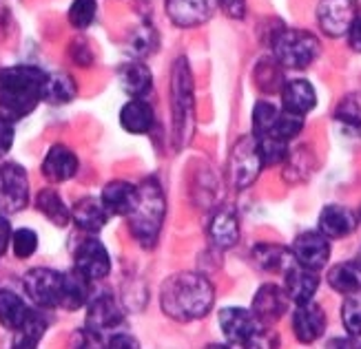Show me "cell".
Here are the masks:
<instances>
[{
    "mask_svg": "<svg viewBox=\"0 0 361 349\" xmlns=\"http://www.w3.org/2000/svg\"><path fill=\"white\" fill-rule=\"evenodd\" d=\"M215 290L211 281L197 272H178L169 277L160 292V305L169 319L186 323L207 316L213 307Z\"/></svg>",
    "mask_w": 361,
    "mask_h": 349,
    "instance_id": "obj_1",
    "label": "cell"
},
{
    "mask_svg": "<svg viewBox=\"0 0 361 349\" xmlns=\"http://www.w3.org/2000/svg\"><path fill=\"white\" fill-rule=\"evenodd\" d=\"M49 73L38 67L18 65L0 71V115L16 122L29 113L44 100V87Z\"/></svg>",
    "mask_w": 361,
    "mask_h": 349,
    "instance_id": "obj_2",
    "label": "cell"
},
{
    "mask_svg": "<svg viewBox=\"0 0 361 349\" xmlns=\"http://www.w3.org/2000/svg\"><path fill=\"white\" fill-rule=\"evenodd\" d=\"M164 215H166L164 190L158 184V179L149 177L137 186L135 203L131 212L127 215L133 239L142 248L151 250L158 243V236L164 224Z\"/></svg>",
    "mask_w": 361,
    "mask_h": 349,
    "instance_id": "obj_3",
    "label": "cell"
},
{
    "mask_svg": "<svg viewBox=\"0 0 361 349\" xmlns=\"http://www.w3.org/2000/svg\"><path fill=\"white\" fill-rule=\"evenodd\" d=\"M171 108H173V129L178 146H186L195 124V93L193 75L186 58H178L171 75Z\"/></svg>",
    "mask_w": 361,
    "mask_h": 349,
    "instance_id": "obj_4",
    "label": "cell"
},
{
    "mask_svg": "<svg viewBox=\"0 0 361 349\" xmlns=\"http://www.w3.org/2000/svg\"><path fill=\"white\" fill-rule=\"evenodd\" d=\"M322 53L319 40L304 29H281L273 36L275 62L286 69H306Z\"/></svg>",
    "mask_w": 361,
    "mask_h": 349,
    "instance_id": "obj_5",
    "label": "cell"
},
{
    "mask_svg": "<svg viewBox=\"0 0 361 349\" xmlns=\"http://www.w3.org/2000/svg\"><path fill=\"white\" fill-rule=\"evenodd\" d=\"M262 168H264V162L257 148V139L253 135L240 137L235 141V146L231 151V160H228L231 184L238 190H244L257 179Z\"/></svg>",
    "mask_w": 361,
    "mask_h": 349,
    "instance_id": "obj_6",
    "label": "cell"
},
{
    "mask_svg": "<svg viewBox=\"0 0 361 349\" xmlns=\"http://www.w3.org/2000/svg\"><path fill=\"white\" fill-rule=\"evenodd\" d=\"M65 274L49 267H34L23 279L27 296L40 307H60Z\"/></svg>",
    "mask_w": 361,
    "mask_h": 349,
    "instance_id": "obj_7",
    "label": "cell"
},
{
    "mask_svg": "<svg viewBox=\"0 0 361 349\" xmlns=\"http://www.w3.org/2000/svg\"><path fill=\"white\" fill-rule=\"evenodd\" d=\"M219 327L224 336L233 345L253 347L255 338L266 329V323H262L253 312L242 307H224L219 312Z\"/></svg>",
    "mask_w": 361,
    "mask_h": 349,
    "instance_id": "obj_8",
    "label": "cell"
},
{
    "mask_svg": "<svg viewBox=\"0 0 361 349\" xmlns=\"http://www.w3.org/2000/svg\"><path fill=\"white\" fill-rule=\"evenodd\" d=\"M29 203V182L20 164L5 162L0 166V205L7 212H18Z\"/></svg>",
    "mask_w": 361,
    "mask_h": 349,
    "instance_id": "obj_9",
    "label": "cell"
},
{
    "mask_svg": "<svg viewBox=\"0 0 361 349\" xmlns=\"http://www.w3.org/2000/svg\"><path fill=\"white\" fill-rule=\"evenodd\" d=\"M293 255L300 265L317 272V269L326 267L328 259H331V239L319 230L302 232L293 243Z\"/></svg>",
    "mask_w": 361,
    "mask_h": 349,
    "instance_id": "obj_10",
    "label": "cell"
},
{
    "mask_svg": "<svg viewBox=\"0 0 361 349\" xmlns=\"http://www.w3.org/2000/svg\"><path fill=\"white\" fill-rule=\"evenodd\" d=\"M73 265L89 281H100L111 272V257H109L104 243L98 239H85L75 248Z\"/></svg>",
    "mask_w": 361,
    "mask_h": 349,
    "instance_id": "obj_11",
    "label": "cell"
},
{
    "mask_svg": "<svg viewBox=\"0 0 361 349\" xmlns=\"http://www.w3.org/2000/svg\"><path fill=\"white\" fill-rule=\"evenodd\" d=\"M319 27L331 38H341L348 34L353 20L357 18L355 0H324L317 11Z\"/></svg>",
    "mask_w": 361,
    "mask_h": 349,
    "instance_id": "obj_12",
    "label": "cell"
},
{
    "mask_svg": "<svg viewBox=\"0 0 361 349\" xmlns=\"http://www.w3.org/2000/svg\"><path fill=\"white\" fill-rule=\"evenodd\" d=\"M124 321V312L111 294H100L87 307V327L104 336L106 331L116 329ZM106 338V336H104Z\"/></svg>",
    "mask_w": 361,
    "mask_h": 349,
    "instance_id": "obj_13",
    "label": "cell"
},
{
    "mask_svg": "<svg viewBox=\"0 0 361 349\" xmlns=\"http://www.w3.org/2000/svg\"><path fill=\"white\" fill-rule=\"evenodd\" d=\"M290 303V296L286 292V288H279V285L266 283L257 290L255 298H253V314L262 323H275L281 316L286 314Z\"/></svg>",
    "mask_w": 361,
    "mask_h": 349,
    "instance_id": "obj_14",
    "label": "cell"
},
{
    "mask_svg": "<svg viewBox=\"0 0 361 349\" xmlns=\"http://www.w3.org/2000/svg\"><path fill=\"white\" fill-rule=\"evenodd\" d=\"M293 331L302 343H315L324 336L326 331V312L322 305L306 300V303H297V310L293 314Z\"/></svg>",
    "mask_w": 361,
    "mask_h": 349,
    "instance_id": "obj_15",
    "label": "cell"
},
{
    "mask_svg": "<svg viewBox=\"0 0 361 349\" xmlns=\"http://www.w3.org/2000/svg\"><path fill=\"white\" fill-rule=\"evenodd\" d=\"M213 13V0H166V15L171 23L191 29L204 25Z\"/></svg>",
    "mask_w": 361,
    "mask_h": 349,
    "instance_id": "obj_16",
    "label": "cell"
},
{
    "mask_svg": "<svg viewBox=\"0 0 361 349\" xmlns=\"http://www.w3.org/2000/svg\"><path fill=\"white\" fill-rule=\"evenodd\" d=\"M78 172V157L65 144H56L47 151L42 162V174L49 182H67Z\"/></svg>",
    "mask_w": 361,
    "mask_h": 349,
    "instance_id": "obj_17",
    "label": "cell"
},
{
    "mask_svg": "<svg viewBox=\"0 0 361 349\" xmlns=\"http://www.w3.org/2000/svg\"><path fill=\"white\" fill-rule=\"evenodd\" d=\"M357 228V217L346 205H326L319 217V232H324L328 239H343L353 234Z\"/></svg>",
    "mask_w": 361,
    "mask_h": 349,
    "instance_id": "obj_18",
    "label": "cell"
},
{
    "mask_svg": "<svg viewBox=\"0 0 361 349\" xmlns=\"http://www.w3.org/2000/svg\"><path fill=\"white\" fill-rule=\"evenodd\" d=\"M209 236L219 250H228L240 241V219L233 208H219L213 215L209 224Z\"/></svg>",
    "mask_w": 361,
    "mask_h": 349,
    "instance_id": "obj_19",
    "label": "cell"
},
{
    "mask_svg": "<svg viewBox=\"0 0 361 349\" xmlns=\"http://www.w3.org/2000/svg\"><path fill=\"white\" fill-rule=\"evenodd\" d=\"M284 279H286V292L293 303H306V300H312V296H315V292L319 288V277L315 269L304 267L300 263H295L284 274Z\"/></svg>",
    "mask_w": 361,
    "mask_h": 349,
    "instance_id": "obj_20",
    "label": "cell"
},
{
    "mask_svg": "<svg viewBox=\"0 0 361 349\" xmlns=\"http://www.w3.org/2000/svg\"><path fill=\"white\" fill-rule=\"evenodd\" d=\"M135 195H137V186L129 184V182H122V179H116V182H109L104 188H102V195H100V201L106 208L109 215H124L127 217L133 208L135 203Z\"/></svg>",
    "mask_w": 361,
    "mask_h": 349,
    "instance_id": "obj_21",
    "label": "cell"
},
{
    "mask_svg": "<svg viewBox=\"0 0 361 349\" xmlns=\"http://www.w3.org/2000/svg\"><path fill=\"white\" fill-rule=\"evenodd\" d=\"M153 108L145 102V98H131L120 110V124L127 133L133 135H145L153 129Z\"/></svg>",
    "mask_w": 361,
    "mask_h": 349,
    "instance_id": "obj_22",
    "label": "cell"
},
{
    "mask_svg": "<svg viewBox=\"0 0 361 349\" xmlns=\"http://www.w3.org/2000/svg\"><path fill=\"white\" fill-rule=\"evenodd\" d=\"M106 208L102 205V201L93 199V197H82L80 201L73 203L71 208V221L73 224L85 230V232H100L106 226Z\"/></svg>",
    "mask_w": 361,
    "mask_h": 349,
    "instance_id": "obj_23",
    "label": "cell"
},
{
    "mask_svg": "<svg viewBox=\"0 0 361 349\" xmlns=\"http://www.w3.org/2000/svg\"><path fill=\"white\" fill-rule=\"evenodd\" d=\"M281 104H284V110H290V113H297V115H306L317 106V93L310 82L293 80V82H286L284 89H281Z\"/></svg>",
    "mask_w": 361,
    "mask_h": 349,
    "instance_id": "obj_24",
    "label": "cell"
},
{
    "mask_svg": "<svg viewBox=\"0 0 361 349\" xmlns=\"http://www.w3.org/2000/svg\"><path fill=\"white\" fill-rule=\"evenodd\" d=\"M253 257L262 269H266V272H277V274H286L288 269L297 263L293 250H288L284 246H275V243L255 246Z\"/></svg>",
    "mask_w": 361,
    "mask_h": 349,
    "instance_id": "obj_25",
    "label": "cell"
},
{
    "mask_svg": "<svg viewBox=\"0 0 361 349\" xmlns=\"http://www.w3.org/2000/svg\"><path fill=\"white\" fill-rule=\"evenodd\" d=\"M47 327H49V321H47V316L40 310H31L29 307L25 321L18 325V329H13L16 331V338H13L11 345L18 347V349H34L42 341Z\"/></svg>",
    "mask_w": 361,
    "mask_h": 349,
    "instance_id": "obj_26",
    "label": "cell"
},
{
    "mask_svg": "<svg viewBox=\"0 0 361 349\" xmlns=\"http://www.w3.org/2000/svg\"><path fill=\"white\" fill-rule=\"evenodd\" d=\"M120 84L124 93L131 95V98H145L153 89V75L145 62L133 60L120 71Z\"/></svg>",
    "mask_w": 361,
    "mask_h": 349,
    "instance_id": "obj_27",
    "label": "cell"
},
{
    "mask_svg": "<svg viewBox=\"0 0 361 349\" xmlns=\"http://www.w3.org/2000/svg\"><path fill=\"white\" fill-rule=\"evenodd\" d=\"M36 208L51 221L54 226L58 228H65L69 221H71V210L69 205L62 201V197L51 188H44L38 193L36 197Z\"/></svg>",
    "mask_w": 361,
    "mask_h": 349,
    "instance_id": "obj_28",
    "label": "cell"
},
{
    "mask_svg": "<svg viewBox=\"0 0 361 349\" xmlns=\"http://www.w3.org/2000/svg\"><path fill=\"white\" fill-rule=\"evenodd\" d=\"M328 283L335 292L341 294H357L361 290V263L348 261V263H339L335 265L331 272H328Z\"/></svg>",
    "mask_w": 361,
    "mask_h": 349,
    "instance_id": "obj_29",
    "label": "cell"
},
{
    "mask_svg": "<svg viewBox=\"0 0 361 349\" xmlns=\"http://www.w3.org/2000/svg\"><path fill=\"white\" fill-rule=\"evenodd\" d=\"M89 303V279L82 277L78 269L71 274H65V283H62V303L60 307L65 310H80Z\"/></svg>",
    "mask_w": 361,
    "mask_h": 349,
    "instance_id": "obj_30",
    "label": "cell"
},
{
    "mask_svg": "<svg viewBox=\"0 0 361 349\" xmlns=\"http://www.w3.org/2000/svg\"><path fill=\"white\" fill-rule=\"evenodd\" d=\"M78 93L75 80L67 73H49L47 77V87H44V100L47 104L51 106H62L69 104Z\"/></svg>",
    "mask_w": 361,
    "mask_h": 349,
    "instance_id": "obj_31",
    "label": "cell"
},
{
    "mask_svg": "<svg viewBox=\"0 0 361 349\" xmlns=\"http://www.w3.org/2000/svg\"><path fill=\"white\" fill-rule=\"evenodd\" d=\"M29 307L25 305V300L11 292V290H0V325L7 329H18V325L25 321Z\"/></svg>",
    "mask_w": 361,
    "mask_h": 349,
    "instance_id": "obj_32",
    "label": "cell"
},
{
    "mask_svg": "<svg viewBox=\"0 0 361 349\" xmlns=\"http://www.w3.org/2000/svg\"><path fill=\"white\" fill-rule=\"evenodd\" d=\"M255 139H257V148H259L264 166L281 164L288 157V141L286 139L275 137V135H262V137H255Z\"/></svg>",
    "mask_w": 361,
    "mask_h": 349,
    "instance_id": "obj_33",
    "label": "cell"
},
{
    "mask_svg": "<svg viewBox=\"0 0 361 349\" xmlns=\"http://www.w3.org/2000/svg\"><path fill=\"white\" fill-rule=\"evenodd\" d=\"M158 44H160L158 31L149 25L137 27L129 38V49L135 58H145V56L153 53L155 49H158Z\"/></svg>",
    "mask_w": 361,
    "mask_h": 349,
    "instance_id": "obj_34",
    "label": "cell"
},
{
    "mask_svg": "<svg viewBox=\"0 0 361 349\" xmlns=\"http://www.w3.org/2000/svg\"><path fill=\"white\" fill-rule=\"evenodd\" d=\"M96 13H98V5L96 0H73L67 18L71 23V27L75 29H87L91 27V23L96 20Z\"/></svg>",
    "mask_w": 361,
    "mask_h": 349,
    "instance_id": "obj_35",
    "label": "cell"
},
{
    "mask_svg": "<svg viewBox=\"0 0 361 349\" xmlns=\"http://www.w3.org/2000/svg\"><path fill=\"white\" fill-rule=\"evenodd\" d=\"M279 115V110L269 104V102H257L253 108V135L262 137V135H271L275 120Z\"/></svg>",
    "mask_w": 361,
    "mask_h": 349,
    "instance_id": "obj_36",
    "label": "cell"
},
{
    "mask_svg": "<svg viewBox=\"0 0 361 349\" xmlns=\"http://www.w3.org/2000/svg\"><path fill=\"white\" fill-rule=\"evenodd\" d=\"M304 129V115H297V113H290V110H279V115L275 120V126H273V133L275 137H281V139H293L302 133Z\"/></svg>",
    "mask_w": 361,
    "mask_h": 349,
    "instance_id": "obj_37",
    "label": "cell"
},
{
    "mask_svg": "<svg viewBox=\"0 0 361 349\" xmlns=\"http://www.w3.org/2000/svg\"><path fill=\"white\" fill-rule=\"evenodd\" d=\"M337 120L350 131H357L361 135V98L359 95H350L337 108Z\"/></svg>",
    "mask_w": 361,
    "mask_h": 349,
    "instance_id": "obj_38",
    "label": "cell"
},
{
    "mask_svg": "<svg viewBox=\"0 0 361 349\" xmlns=\"http://www.w3.org/2000/svg\"><path fill=\"white\" fill-rule=\"evenodd\" d=\"M11 248L18 259H29L38 250V234L31 228H18L11 234Z\"/></svg>",
    "mask_w": 361,
    "mask_h": 349,
    "instance_id": "obj_39",
    "label": "cell"
},
{
    "mask_svg": "<svg viewBox=\"0 0 361 349\" xmlns=\"http://www.w3.org/2000/svg\"><path fill=\"white\" fill-rule=\"evenodd\" d=\"M341 323L350 336H361V298H346L341 307Z\"/></svg>",
    "mask_w": 361,
    "mask_h": 349,
    "instance_id": "obj_40",
    "label": "cell"
},
{
    "mask_svg": "<svg viewBox=\"0 0 361 349\" xmlns=\"http://www.w3.org/2000/svg\"><path fill=\"white\" fill-rule=\"evenodd\" d=\"M13 135H16L13 122L0 115V157H5V155L11 151V144H13Z\"/></svg>",
    "mask_w": 361,
    "mask_h": 349,
    "instance_id": "obj_41",
    "label": "cell"
},
{
    "mask_svg": "<svg viewBox=\"0 0 361 349\" xmlns=\"http://www.w3.org/2000/svg\"><path fill=\"white\" fill-rule=\"evenodd\" d=\"M219 5H222L224 13L235 20H242L246 15V0H219Z\"/></svg>",
    "mask_w": 361,
    "mask_h": 349,
    "instance_id": "obj_42",
    "label": "cell"
},
{
    "mask_svg": "<svg viewBox=\"0 0 361 349\" xmlns=\"http://www.w3.org/2000/svg\"><path fill=\"white\" fill-rule=\"evenodd\" d=\"M11 234H13V230H11V226H9V221L0 215V257L5 255V250L9 248V243H11Z\"/></svg>",
    "mask_w": 361,
    "mask_h": 349,
    "instance_id": "obj_43",
    "label": "cell"
},
{
    "mask_svg": "<svg viewBox=\"0 0 361 349\" xmlns=\"http://www.w3.org/2000/svg\"><path fill=\"white\" fill-rule=\"evenodd\" d=\"M348 42H350V46L355 51H359L361 53V18L357 15V18L353 20V25H350V29H348Z\"/></svg>",
    "mask_w": 361,
    "mask_h": 349,
    "instance_id": "obj_44",
    "label": "cell"
},
{
    "mask_svg": "<svg viewBox=\"0 0 361 349\" xmlns=\"http://www.w3.org/2000/svg\"><path fill=\"white\" fill-rule=\"evenodd\" d=\"M106 338V347H137V341H133V336L129 334H111Z\"/></svg>",
    "mask_w": 361,
    "mask_h": 349,
    "instance_id": "obj_45",
    "label": "cell"
}]
</instances>
